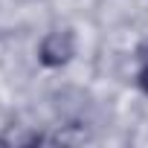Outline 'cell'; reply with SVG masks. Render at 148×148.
Here are the masks:
<instances>
[{"mask_svg":"<svg viewBox=\"0 0 148 148\" xmlns=\"http://www.w3.org/2000/svg\"><path fill=\"white\" fill-rule=\"evenodd\" d=\"M73 55H76V38H73L70 29L49 32L38 47V58H41L44 67H64Z\"/></svg>","mask_w":148,"mask_h":148,"instance_id":"1","label":"cell"},{"mask_svg":"<svg viewBox=\"0 0 148 148\" xmlns=\"http://www.w3.org/2000/svg\"><path fill=\"white\" fill-rule=\"evenodd\" d=\"M145 58H148V55H145ZM136 82H139V87H142V90L148 93V64H145V67L139 70V79H136Z\"/></svg>","mask_w":148,"mask_h":148,"instance_id":"2","label":"cell"}]
</instances>
